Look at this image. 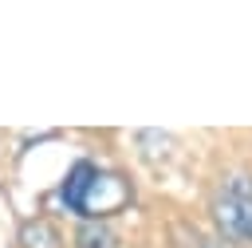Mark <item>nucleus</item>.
Masks as SVG:
<instances>
[{"instance_id":"f257e3e1","label":"nucleus","mask_w":252,"mask_h":248,"mask_svg":"<svg viewBox=\"0 0 252 248\" xmlns=\"http://www.w3.org/2000/svg\"><path fill=\"white\" fill-rule=\"evenodd\" d=\"M59 201H63L71 213L106 217V213H114V209L126 201V185H122L114 173H106V169H98V165H91V161H79V165L67 173V181L59 185Z\"/></svg>"},{"instance_id":"f03ea898","label":"nucleus","mask_w":252,"mask_h":248,"mask_svg":"<svg viewBox=\"0 0 252 248\" xmlns=\"http://www.w3.org/2000/svg\"><path fill=\"white\" fill-rule=\"evenodd\" d=\"M213 220L217 228L252 248V173H228L213 193Z\"/></svg>"},{"instance_id":"7ed1b4c3","label":"nucleus","mask_w":252,"mask_h":248,"mask_svg":"<svg viewBox=\"0 0 252 248\" xmlns=\"http://www.w3.org/2000/svg\"><path fill=\"white\" fill-rule=\"evenodd\" d=\"M75 244L79 248H114V232L98 220H87L79 232H75Z\"/></svg>"}]
</instances>
